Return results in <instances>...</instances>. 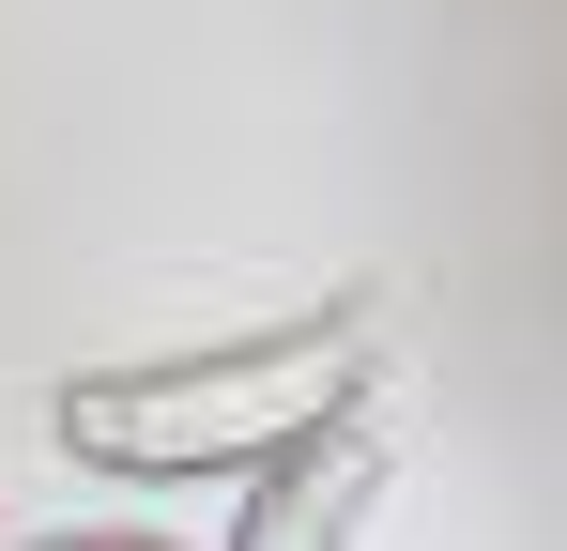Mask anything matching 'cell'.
Here are the masks:
<instances>
[{
	"mask_svg": "<svg viewBox=\"0 0 567 551\" xmlns=\"http://www.w3.org/2000/svg\"><path fill=\"white\" fill-rule=\"evenodd\" d=\"M383 398V322L369 306H322V322H277V337H215V353H154V367H78L47 398L62 459L93 475H138V490H230L277 445L338 429Z\"/></svg>",
	"mask_w": 567,
	"mask_h": 551,
	"instance_id": "cell-1",
	"label": "cell"
},
{
	"mask_svg": "<svg viewBox=\"0 0 567 551\" xmlns=\"http://www.w3.org/2000/svg\"><path fill=\"white\" fill-rule=\"evenodd\" d=\"M383 475H399V445H383L369 414H338V429H307V445H277L261 475H230L246 506H230V551H353L383 506Z\"/></svg>",
	"mask_w": 567,
	"mask_h": 551,
	"instance_id": "cell-2",
	"label": "cell"
},
{
	"mask_svg": "<svg viewBox=\"0 0 567 551\" xmlns=\"http://www.w3.org/2000/svg\"><path fill=\"white\" fill-rule=\"evenodd\" d=\"M47 551H169V537H47Z\"/></svg>",
	"mask_w": 567,
	"mask_h": 551,
	"instance_id": "cell-3",
	"label": "cell"
}]
</instances>
